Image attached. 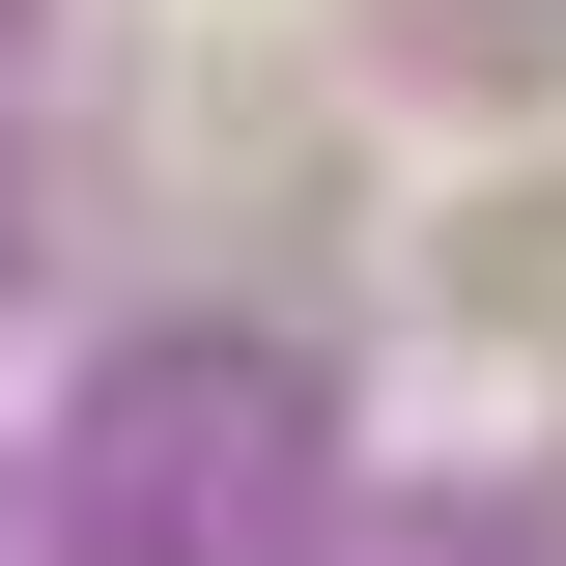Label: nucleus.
Masks as SVG:
<instances>
[{
    "mask_svg": "<svg viewBox=\"0 0 566 566\" xmlns=\"http://www.w3.org/2000/svg\"><path fill=\"white\" fill-rule=\"evenodd\" d=\"M453 312H482V340H538V368H566V199H482V227H453Z\"/></svg>",
    "mask_w": 566,
    "mask_h": 566,
    "instance_id": "f257e3e1",
    "label": "nucleus"
}]
</instances>
